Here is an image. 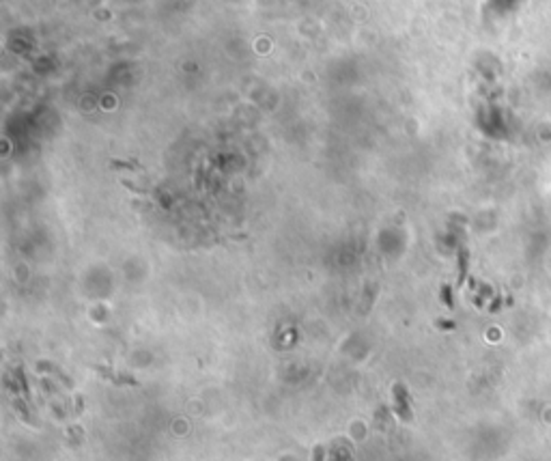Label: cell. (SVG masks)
Listing matches in <instances>:
<instances>
[{
  "instance_id": "cell-1",
  "label": "cell",
  "mask_w": 551,
  "mask_h": 461,
  "mask_svg": "<svg viewBox=\"0 0 551 461\" xmlns=\"http://www.w3.org/2000/svg\"><path fill=\"white\" fill-rule=\"evenodd\" d=\"M394 410L399 414L401 421L409 423L411 421V407H409V394L403 384H396L394 386Z\"/></svg>"
},
{
  "instance_id": "cell-2",
  "label": "cell",
  "mask_w": 551,
  "mask_h": 461,
  "mask_svg": "<svg viewBox=\"0 0 551 461\" xmlns=\"http://www.w3.org/2000/svg\"><path fill=\"white\" fill-rule=\"evenodd\" d=\"M97 371L106 377V380H112V382H116V384H136V380H132L129 375H114L110 369H106V366H97Z\"/></svg>"
},
{
  "instance_id": "cell-3",
  "label": "cell",
  "mask_w": 551,
  "mask_h": 461,
  "mask_svg": "<svg viewBox=\"0 0 551 461\" xmlns=\"http://www.w3.org/2000/svg\"><path fill=\"white\" fill-rule=\"evenodd\" d=\"M37 366H39V371H47V373H52V375H56V377H58V380H61L63 384H67V386L71 388V380H69V377H67V375H65V373H61V371H58V369H56V366H52V364H47V362H39Z\"/></svg>"
},
{
  "instance_id": "cell-4",
  "label": "cell",
  "mask_w": 551,
  "mask_h": 461,
  "mask_svg": "<svg viewBox=\"0 0 551 461\" xmlns=\"http://www.w3.org/2000/svg\"><path fill=\"white\" fill-rule=\"evenodd\" d=\"M315 461H323V448L321 446H317V451H315Z\"/></svg>"
}]
</instances>
